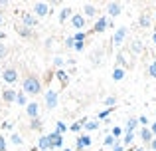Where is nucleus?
Instances as JSON below:
<instances>
[{"label":"nucleus","instance_id":"obj_1","mask_svg":"<svg viewBox=\"0 0 156 151\" xmlns=\"http://www.w3.org/2000/svg\"><path fill=\"white\" fill-rule=\"evenodd\" d=\"M42 92V81L38 76H28L24 80V93H30V96H38Z\"/></svg>","mask_w":156,"mask_h":151},{"label":"nucleus","instance_id":"obj_2","mask_svg":"<svg viewBox=\"0 0 156 151\" xmlns=\"http://www.w3.org/2000/svg\"><path fill=\"white\" fill-rule=\"evenodd\" d=\"M44 101H46V108H48V109H55L57 104H59L57 92H55V89H48L46 96H44Z\"/></svg>","mask_w":156,"mask_h":151},{"label":"nucleus","instance_id":"obj_3","mask_svg":"<svg viewBox=\"0 0 156 151\" xmlns=\"http://www.w3.org/2000/svg\"><path fill=\"white\" fill-rule=\"evenodd\" d=\"M125 38H126V28L125 26L117 28V30H115V34H113V46L115 48H121V44L125 42Z\"/></svg>","mask_w":156,"mask_h":151},{"label":"nucleus","instance_id":"obj_4","mask_svg":"<svg viewBox=\"0 0 156 151\" xmlns=\"http://www.w3.org/2000/svg\"><path fill=\"white\" fill-rule=\"evenodd\" d=\"M107 12L111 18H117L119 14H122V4L121 2H109L107 4Z\"/></svg>","mask_w":156,"mask_h":151},{"label":"nucleus","instance_id":"obj_5","mask_svg":"<svg viewBox=\"0 0 156 151\" xmlns=\"http://www.w3.org/2000/svg\"><path fill=\"white\" fill-rule=\"evenodd\" d=\"M48 12H50V6H48L46 2H36L34 4V14H36V18H44V16H48Z\"/></svg>","mask_w":156,"mask_h":151},{"label":"nucleus","instance_id":"obj_6","mask_svg":"<svg viewBox=\"0 0 156 151\" xmlns=\"http://www.w3.org/2000/svg\"><path fill=\"white\" fill-rule=\"evenodd\" d=\"M2 80L6 81V84H14V81L18 80V72H16L14 68H6V70L2 72Z\"/></svg>","mask_w":156,"mask_h":151},{"label":"nucleus","instance_id":"obj_7","mask_svg":"<svg viewBox=\"0 0 156 151\" xmlns=\"http://www.w3.org/2000/svg\"><path fill=\"white\" fill-rule=\"evenodd\" d=\"M91 143H93L91 135H81V137H77V139H75V149H77V151H81V149L89 147Z\"/></svg>","mask_w":156,"mask_h":151},{"label":"nucleus","instance_id":"obj_8","mask_svg":"<svg viewBox=\"0 0 156 151\" xmlns=\"http://www.w3.org/2000/svg\"><path fill=\"white\" fill-rule=\"evenodd\" d=\"M50 143H51V149H57V147H63V135H59V133H50Z\"/></svg>","mask_w":156,"mask_h":151},{"label":"nucleus","instance_id":"obj_9","mask_svg":"<svg viewBox=\"0 0 156 151\" xmlns=\"http://www.w3.org/2000/svg\"><path fill=\"white\" fill-rule=\"evenodd\" d=\"M22 22H24V26H30V28H34V26H38V18H36L34 14H30V12H24L22 14Z\"/></svg>","mask_w":156,"mask_h":151},{"label":"nucleus","instance_id":"obj_10","mask_svg":"<svg viewBox=\"0 0 156 151\" xmlns=\"http://www.w3.org/2000/svg\"><path fill=\"white\" fill-rule=\"evenodd\" d=\"M26 113H28V117H30V119H36V117H38V113H40V105L36 104V101L28 104L26 105Z\"/></svg>","mask_w":156,"mask_h":151},{"label":"nucleus","instance_id":"obj_11","mask_svg":"<svg viewBox=\"0 0 156 151\" xmlns=\"http://www.w3.org/2000/svg\"><path fill=\"white\" fill-rule=\"evenodd\" d=\"M16 93L18 92H14L12 88H6V89H2V100L6 104H12V101H16Z\"/></svg>","mask_w":156,"mask_h":151},{"label":"nucleus","instance_id":"obj_12","mask_svg":"<svg viewBox=\"0 0 156 151\" xmlns=\"http://www.w3.org/2000/svg\"><path fill=\"white\" fill-rule=\"evenodd\" d=\"M71 24H73V28H75V30L81 32V28L85 26V18H83L81 14H73V16H71Z\"/></svg>","mask_w":156,"mask_h":151},{"label":"nucleus","instance_id":"obj_13","mask_svg":"<svg viewBox=\"0 0 156 151\" xmlns=\"http://www.w3.org/2000/svg\"><path fill=\"white\" fill-rule=\"evenodd\" d=\"M136 125H138V119H136V117H129V121L125 123V133H134Z\"/></svg>","mask_w":156,"mask_h":151},{"label":"nucleus","instance_id":"obj_14","mask_svg":"<svg viewBox=\"0 0 156 151\" xmlns=\"http://www.w3.org/2000/svg\"><path fill=\"white\" fill-rule=\"evenodd\" d=\"M38 147L42 149V151H50V149H51L50 137H48V135H42V137H40V139H38Z\"/></svg>","mask_w":156,"mask_h":151},{"label":"nucleus","instance_id":"obj_15","mask_svg":"<svg viewBox=\"0 0 156 151\" xmlns=\"http://www.w3.org/2000/svg\"><path fill=\"white\" fill-rule=\"evenodd\" d=\"M140 139L144 141V143H150V141L154 139V135H152V131H150V127H142V129H140Z\"/></svg>","mask_w":156,"mask_h":151},{"label":"nucleus","instance_id":"obj_16","mask_svg":"<svg viewBox=\"0 0 156 151\" xmlns=\"http://www.w3.org/2000/svg\"><path fill=\"white\" fill-rule=\"evenodd\" d=\"M107 22H109V20H107V16H101V18L97 20V24H95V28H93V30H95V32H105L107 30Z\"/></svg>","mask_w":156,"mask_h":151},{"label":"nucleus","instance_id":"obj_17","mask_svg":"<svg viewBox=\"0 0 156 151\" xmlns=\"http://www.w3.org/2000/svg\"><path fill=\"white\" fill-rule=\"evenodd\" d=\"M83 12H85V16H89V18H95L97 16V8L93 6V4H83Z\"/></svg>","mask_w":156,"mask_h":151},{"label":"nucleus","instance_id":"obj_18","mask_svg":"<svg viewBox=\"0 0 156 151\" xmlns=\"http://www.w3.org/2000/svg\"><path fill=\"white\" fill-rule=\"evenodd\" d=\"M103 54H105V52L103 50H95V54H93L91 56V66H99V64H101V58H103Z\"/></svg>","mask_w":156,"mask_h":151},{"label":"nucleus","instance_id":"obj_19","mask_svg":"<svg viewBox=\"0 0 156 151\" xmlns=\"http://www.w3.org/2000/svg\"><path fill=\"white\" fill-rule=\"evenodd\" d=\"M130 50H133V54H142V42L140 40H134L130 44Z\"/></svg>","mask_w":156,"mask_h":151},{"label":"nucleus","instance_id":"obj_20","mask_svg":"<svg viewBox=\"0 0 156 151\" xmlns=\"http://www.w3.org/2000/svg\"><path fill=\"white\" fill-rule=\"evenodd\" d=\"M122 77H125V70H122V68H115V70H113V80L121 81Z\"/></svg>","mask_w":156,"mask_h":151},{"label":"nucleus","instance_id":"obj_21","mask_svg":"<svg viewBox=\"0 0 156 151\" xmlns=\"http://www.w3.org/2000/svg\"><path fill=\"white\" fill-rule=\"evenodd\" d=\"M83 127L87 129V131H95V129H99V121H85Z\"/></svg>","mask_w":156,"mask_h":151},{"label":"nucleus","instance_id":"obj_22","mask_svg":"<svg viewBox=\"0 0 156 151\" xmlns=\"http://www.w3.org/2000/svg\"><path fill=\"white\" fill-rule=\"evenodd\" d=\"M71 8H63V10H61V14H59V22H65V20L69 18V16H71Z\"/></svg>","mask_w":156,"mask_h":151},{"label":"nucleus","instance_id":"obj_23","mask_svg":"<svg viewBox=\"0 0 156 151\" xmlns=\"http://www.w3.org/2000/svg\"><path fill=\"white\" fill-rule=\"evenodd\" d=\"M30 129H34V131H38V129H42V119L40 117H36V119L30 121Z\"/></svg>","mask_w":156,"mask_h":151},{"label":"nucleus","instance_id":"obj_24","mask_svg":"<svg viewBox=\"0 0 156 151\" xmlns=\"http://www.w3.org/2000/svg\"><path fill=\"white\" fill-rule=\"evenodd\" d=\"M134 139H136V135H134V133H125L122 145H130V143H134Z\"/></svg>","mask_w":156,"mask_h":151},{"label":"nucleus","instance_id":"obj_25","mask_svg":"<svg viewBox=\"0 0 156 151\" xmlns=\"http://www.w3.org/2000/svg\"><path fill=\"white\" fill-rule=\"evenodd\" d=\"M16 30H18V34L24 36V38H32V30H26V26H18Z\"/></svg>","mask_w":156,"mask_h":151},{"label":"nucleus","instance_id":"obj_26","mask_svg":"<svg viewBox=\"0 0 156 151\" xmlns=\"http://www.w3.org/2000/svg\"><path fill=\"white\" fill-rule=\"evenodd\" d=\"M103 143H105V147H115V145H117V139H115L113 135H107Z\"/></svg>","mask_w":156,"mask_h":151},{"label":"nucleus","instance_id":"obj_27","mask_svg":"<svg viewBox=\"0 0 156 151\" xmlns=\"http://www.w3.org/2000/svg\"><path fill=\"white\" fill-rule=\"evenodd\" d=\"M16 101H18L20 105H24V108H26V93H24V92H18V93H16Z\"/></svg>","mask_w":156,"mask_h":151},{"label":"nucleus","instance_id":"obj_28","mask_svg":"<svg viewBox=\"0 0 156 151\" xmlns=\"http://www.w3.org/2000/svg\"><path fill=\"white\" fill-rule=\"evenodd\" d=\"M125 62H126V60H125V54H122V52H119V54H117V60H115V66L121 68Z\"/></svg>","mask_w":156,"mask_h":151},{"label":"nucleus","instance_id":"obj_29","mask_svg":"<svg viewBox=\"0 0 156 151\" xmlns=\"http://www.w3.org/2000/svg\"><path fill=\"white\" fill-rule=\"evenodd\" d=\"M65 131H67V125H65V123H61V121H57V125H55V133L63 135Z\"/></svg>","mask_w":156,"mask_h":151},{"label":"nucleus","instance_id":"obj_30","mask_svg":"<svg viewBox=\"0 0 156 151\" xmlns=\"http://www.w3.org/2000/svg\"><path fill=\"white\" fill-rule=\"evenodd\" d=\"M138 24H140L142 28H148V26H150V18H148L146 14H144V16H140V18H138Z\"/></svg>","mask_w":156,"mask_h":151},{"label":"nucleus","instance_id":"obj_31","mask_svg":"<svg viewBox=\"0 0 156 151\" xmlns=\"http://www.w3.org/2000/svg\"><path fill=\"white\" fill-rule=\"evenodd\" d=\"M63 64H65L63 58H59V56H57V58H53V66H55L57 70H61V68H63Z\"/></svg>","mask_w":156,"mask_h":151},{"label":"nucleus","instance_id":"obj_32","mask_svg":"<svg viewBox=\"0 0 156 151\" xmlns=\"http://www.w3.org/2000/svg\"><path fill=\"white\" fill-rule=\"evenodd\" d=\"M6 56H8V46H6V44H2V42H0V60H4Z\"/></svg>","mask_w":156,"mask_h":151},{"label":"nucleus","instance_id":"obj_33","mask_svg":"<svg viewBox=\"0 0 156 151\" xmlns=\"http://www.w3.org/2000/svg\"><path fill=\"white\" fill-rule=\"evenodd\" d=\"M57 80H61V84H67V74H65L63 70H57Z\"/></svg>","mask_w":156,"mask_h":151},{"label":"nucleus","instance_id":"obj_34","mask_svg":"<svg viewBox=\"0 0 156 151\" xmlns=\"http://www.w3.org/2000/svg\"><path fill=\"white\" fill-rule=\"evenodd\" d=\"M111 135L117 139V137H121L122 135V127H113V131H111Z\"/></svg>","mask_w":156,"mask_h":151},{"label":"nucleus","instance_id":"obj_35","mask_svg":"<svg viewBox=\"0 0 156 151\" xmlns=\"http://www.w3.org/2000/svg\"><path fill=\"white\" fill-rule=\"evenodd\" d=\"M12 143L14 145H22V137H20L18 133H12Z\"/></svg>","mask_w":156,"mask_h":151},{"label":"nucleus","instance_id":"obj_36","mask_svg":"<svg viewBox=\"0 0 156 151\" xmlns=\"http://www.w3.org/2000/svg\"><path fill=\"white\" fill-rule=\"evenodd\" d=\"M148 76H152V77H156V62H152L148 66Z\"/></svg>","mask_w":156,"mask_h":151},{"label":"nucleus","instance_id":"obj_37","mask_svg":"<svg viewBox=\"0 0 156 151\" xmlns=\"http://www.w3.org/2000/svg\"><path fill=\"white\" fill-rule=\"evenodd\" d=\"M73 40H75V42H85V32H77Z\"/></svg>","mask_w":156,"mask_h":151},{"label":"nucleus","instance_id":"obj_38","mask_svg":"<svg viewBox=\"0 0 156 151\" xmlns=\"http://www.w3.org/2000/svg\"><path fill=\"white\" fill-rule=\"evenodd\" d=\"M115 104H117V97H115V96H109L105 100V105H115Z\"/></svg>","mask_w":156,"mask_h":151},{"label":"nucleus","instance_id":"obj_39","mask_svg":"<svg viewBox=\"0 0 156 151\" xmlns=\"http://www.w3.org/2000/svg\"><path fill=\"white\" fill-rule=\"evenodd\" d=\"M73 46H75V40H73V38H67V40H65V48H73Z\"/></svg>","mask_w":156,"mask_h":151},{"label":"nucleus","instance_id":"obj_40","mask_svg":"<svg viewBox=\"0 0 156 151\" xmlns=\"http://www.w3.org/2000/svg\"><path fill=\"white\" fill-rule=\"evenodd\" d=\"M0 151H6V139L0 135Z\"/></svg>","mask_w":156,"mask_h":151},{"label":"nucleus","instance_id":"obj_41","mask_svg":"<svg viewBox=\"0 0 156 151\" xmlns=\"http://www.w3.org/2000/svg\"><path fill=\"white\" fill-rule=\"evenodd\" d=\"M73 48H75L77 52H81V50L85 48V44H83V42H75V46H73Z\"/></svg>","mask_w":156,"mask_h":151},{"label":"nucleus","instance_id":"obj_42","mask_svg":"<svg viewBox=\"0 0 156 151\" xmlns=\"http://www.w3.org/2000/svg\"><path fill=\"white\" fill-rule=\"evenodd\" d=\"M138 123H142V125L146 127V123H148V119H146V115H140V117H138Z\"/></svg>","mask_w":156,"mask_h":151},{"label":"nucleus","instance_id":"obj_43","mask_svg":"<svg viewBox=\"0 0 156 151\" xmlns=\"http://www.w3.org/2000/svg\"><path fill=\"white\" fill-rule=\"evenodd\" d=\"M69 129H71L73 133H77V131H79V129H81V125H79V123H73V125H71V127H69Z\"/></svg>","mask_w":156,"mask_h":151},{"label":"nucleus","instance_id":"obj_44","mask_svg":"<svg viewBox=\"0 0 156 151\" xmlns=\"http://www.w3.org/2000/svg\"><path fill=\"white\" fill-rule=\"evenodd\" d=\"M51 48H53V38H50L46 42V50H51Z\"/></svg>","mask_w":156,"mask_h":151},{"label":"nucleus","instance_id":"obj_45","mask_svg":"<svg viewBox=\"0 0 156 151\" xmlns=\"http://www.w3.org/2000/svg\"><path fill=\"white\" fill-rule=\"evenodd\" d=\"M109 113H111V109H107V111H101V113H99V119H105Z\"/></svg>","mask_w":156,"mask_h":151},{"label":"nucleus","instance_id":"obj_46","mask_svg":"<svg viewBox=\"0 0 156 151\" xmlns=\"http://www.w3.org/2000/svg\"><path fill=\"white\" fill-rule=\"evenodd\" d=\"M113 151H125V145L117 143V145H115V147H113Z\"/></svg>","mask_w":156,"mask_h":151},{"label":"nucleus","instance_id":"obj_47","mask_svg":"<svg viewBox=\"0 0 156 151\" xmlns=\"http://www.w3.org/2000/svg\"><path fill=\"white\" fill-rule=\"evenodd\" d=\"M150 147H152V151H156V137H154L152 141H150Z\"/></svg>","mask_w":156,"mask_h":151},{"label":"nucleus","instance_id":"obj_48","mask_svg":"<svg viewBox=\"0 0 156 151\" xmlns=\"http://www.w3.org/2000/svg\"><path fill=\"white\" fill-rule=\"evenodd\" d=\"M150 131H152V135L156 137V121H154V123H152V127H150Z\"/></svg>","mask_w":156,"mask_h":151},{"label":"nucleus","instance_id":"obj_49","mask_svg":"<svg viewBox=\"0 0 156 151\" xmlns=\"http://www.w3.org/2000/svg\"><path fill=\"white\" fill-rule=\"evenodd\" d=\"M6 38V34H4V32H0V40H4Z\"/></svg>","mask_w":156,"mask_h":151},{"label":"nucleus","instance_id":"obj_50","mask_svg":"<svg viewBox=\"0 0 156 151\" xmlns=\"http://www.w3.org/2000/svg\"><path fill=\"white\" fill-rule=\"evenodd\" d=\"M134 151H144V147H136V149H134Z\"/></svg>","mask_w":156,"mask_h":151},{"label":"nucleus","instance_id":"obj_51","mask_svg":"<svg viewBox=\"0 0 156 151\" xmlns=\"http://www.w3.org/2000/svg\"><path fill=\"white\" fill-rule=\"evenodd\" d=\"M152 42H154V44H156V34H152Z\"/></svg>","mask_w":156,"mask_h":151},{"label":"nucleus","instance_id":"obj_52","mask_svg":"<svg viewBox=\"0 0 156 151\" xmlns=\"http://www.w3.org/2000/svg\"><path fill=\"white\" fill-rule=\"evenodd\" d=\"M0 24H2V12H0Z\"/></svg>","mask_w":156,"mask_h":151},{"label":"nucleus","instance_id":"obj_53","mask_svg":"<svg viewBox=\"0 0 156 151\" xmlns=\"http://www.w3.org/2000/svg\"><path fill=\"white\" fill-rule=\"evenodd\" d=\"M63 151H71V149H63Z\"/></svg>","mask_w":156,"mask_h":151},{"label":"nucleus","instance_id":"obj_54","mask_svg":"<svg viewBox=\"0 0 156 151\" xmlns=\"http://www.w3.org/2000/svg\"><path fill=\"white\" fill-rule=\"evenodd\" d=\"M154 34H156V26H154Z\"/></svg>","mask_w":156,"mask_h":151},{"label":"nucleus","instance_id":"obj_55","mask_svg":"<svg viewBox=\"0 0 156 151\" xmlns=\"http://www.w3.org/2000/svg\"><path fill=\"white\" fill-rule=\"evenodd\" d=\"M0 76H2V70H0Z\"/></svg>","mask_w":156,"mask_h":151},{"label":"nucleus","instance_id":"obj_56","mask_svg":"<svg viewBox=\"0 0 156 151\" xmlns=\"http://www.w3.org/2000/svg\"><path fill=\"white\" fill-rule=\"evenodd\" d=\"M154 62H156V56H154Z\"/></svg>","mask_w":156,"mask_h":151},{"label":"nucleus","instance_id":"obj_57","mask_svg":"<svg viewBox=\"0 0 156 151\" xmlns=\"http://www.w3.org/2000/svg\"><path fill=\"white\" fill-rule=\"evenodd\" d=\"M154 20H156V16H154Z\"/></svg>","mask_w":156,"mask_h":151}]
</instances>
